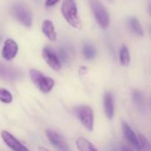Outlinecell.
Returning a JSON list of instances; mask_svg holds the SVG:
<instances>
[{
    "label": "cell",
    "mask_w": 151,
    "mask_h": 151,
    "mask_svg": "<svg viewBox=\"0 0 151 151\" xmlns=\"http://www.w3.org/2000/svg\"><path fill=\"white\" fill-rule=\"evenodd\" d=\"M62 15L65 18V19L73 27L80 28L81 19L78 16V11L76 4L72 0H65L63 2L62 7H61Z\"/></svg>",
    "instance_id": "cell-1"
},
{
    "label": "cell",
    "mask_w": 151,
    "mask_h": 151,
    "mask_svg": "<svg viewBox=\"0 0 151 151\" xmlns=\"http://www.w3.org/2000/svg\"><path fill=\"white\" fill-rule=\"evenodd\" d=\"M29 75L35 85L43 93H49L54 87V80L44 76L40 71L35 69L29 70Z\"/></svg>",
    "instance_id": "cell-2"
},
{
    "label": "cell",
    "mask_w": 151,
    "mask_h": 151,
    "mask_svg": "<svg viewBox=\"0 0 151 151\" xmlns=\"http://www.w3.org/2000/svg\"><path fill=\"white\" fill-rule=\"evenodd\" d=\"M96 22L102 28H107L110 25V16L104 6L99 0H88Z\"/></svg>",
    "instance_id": "cell-3"
},
{
    "label": "cell",
    "mask_w": 151,
    "mask_h": 151,
    "mask_svg": "<svg viewBox=\"0 0 151 151\" xmlns=\"http://www.w3.org/2000/svg\"><path fill=\"white\" fill-rule=\"evenodd\" d=\"M11 12L12 16L23 26L30 27L32 26V14L30 11L22 4L15 3L12 5Z\"/></svg>",
    "instance_id": "cell-4"
},
{
    "label": "cell",
    "mask_w": 151,
    "mask_h": 151,
    "mask_svg": "<svg viewBox=\"0 0 151 151\" xmlns=\"http://www.w3.org/2000/svg\"><path fill=\"white\" fill-rule=\"evenodd\" d=\"M75 113L82 126L91 132L94 127V112L92 108L88 105H81L75 109Z\"/></svg>",
    "instance_id": "cell-5"
},
{
    "label": "cell",
    "mask_w": 151,
    "mask_h": 151,
    "mask_svg": "<svg viewBox=\"0 0 151 151\" xmlns=\"http://www.w3.org/2000/svg\"><path fill=\"white\" fill-rule=\"evenodd\" d=\"M42 58L46 63L55 71L58 72L61 70V61L55 51L49 46H46L42 50Z\"/></svg>",
    "instance_id": "cell-6"
},
{
    "label": "cell",
    "mask_w": 151,
    "mask_h": 151,
    "mask_svg": "<svg viewBox=\"0 0 151 151\" xmlns=\"http://www.w3.org/2000/svg\"><path fill=\"white\" fill-rule=\"evenodd\" d=\"M1 137L4 142L13 151H29L27 147H25L19 140H17L12 134L7 131L1 132Z\"/></svg>",
    "instance_id": "cell-7"
},
{
    "label": "cell",
    "mask_w": 151,
    "mask_h": 151,
    "mask_svg": "<svg viewBox=\"0 0 151 151\" xmlns=\"http://www.w3.org/2000/svg\"><path fill=\"white\" fill-rule=\"evenodd\" d=\"M46 135H47L49 141L50 142V143L54 147H56L58 150H59L60 151H70L66 142L64 140V138L59 134H58L57 132H55L53 130L47 129L46 130Z\"/></svg>",
    "instance_id": "cell-8"
},
{
    "label": "cell",
    "mask_w": 151,
    "mask_h": 151,
    "mask_svg": "<svg viewBox=\"0 0 151 151\" xmlns=\"http://www.w3.org/2000/svg\"><path fill=\"white\" fill-rule=\"evenodd\" d=\"M18 50L19 48H18V44L16 43V42L12 39H7L4 42V44L2 50V56L7 61L12 60L16 57L18 53Z\"/></svg>",
    "instance_id": "cell-9"
},
{
    "label": "cell",
    "mask_w": 151,
    "mask_h": 151,
    "mask_svg": "<svg viewBox=\"0 0 151 151\" xmlns=\"http://www.w3.org/2000/svg\"><path fill=\"white\" fill-rule=\"evenodd\" d=\"M122 130H123V134L125 138L127 139V141L128 142V143L133 146L136 150H140V145H139V141H138V137L135 134V133L132 130V128L127 125V123L126 121H122Z\"/></svg>",
    "instance_id": "cell-10"
},
{
    "label": "cell",
    "mask_w": 151,
    "mask_h": 151,
    "mask_svg": "<svg viewBox=\"0 0 151 151\" xmlns=\"http://www.w3.org/2000/svg\"><path fill=\"white\" fill-rule=\"evenodd\" d=\"M0 76L6 80H16L21 76V72L15 67L6 65L0 62Z\"/></svg>",
    "instance_id": "cell-11"
},
{
    "label": "cell",
    "mask_w": 151,
    "mask_h": 151,
    "mask_svg": "<svg viewBox=\"0 0 151 151\" xmlns=\"http://www.w3.org/2000/svg\"><path fill=\"white\" fill-rule=\"evenodd\" d=\"M104 108L106 118L111 120L114 117V100L110 92H106L104 96Z\"/></svg>",
    "instance_id": "cell-12"
},
{
    "label": "cell",
    "mask_w": 151,
    "mask_h": 151,
    "mask_svg": "<svg viewBox=\"0 0 151 151\" xmlns=\"http://www.w3.org/2000/svg\"><path fill=\"white\" fill-rule=\"evenodd\" d=\"M42 32L44 34V35L51 42H55L57 40V32L55 30V27H54V25L53 23L49 20V19H46L43 21L42 23Z\"/></svg>",
    "instance_id": "cell-13"
},
{
    "label": "cell",
    "mask_w": 151,
    "mask_h": 151,
    "mask_svg": "<svg viewBox=\"0 0 151 151\" xmlns=\"http://www.w3.org/2000/svg\"><path fill=\"white\" fill-rule=\"evenodd\" d=\"M75 144L79 151H97V150L95 148V146L88 140L83 137L77 138Z\"/></svg>",
    "instance_id": "cell-14"
},
{
    "label": "cell",
    "mask_w": 151,
    "mask_h": 151,
    "mask_svg": "<svg viewBox=\"0 0 151 151\" xmlns=\"http://www.w3.org/2000/svg\"><path fill=\"white\" fill-rule=\"evenodd\" d=\"M128 24H129V27L130 28L132 29V31L137 35H140V36H142L143 35V29H142V27L140 23V21L136 19V18H130L128 19Z\"/></svg>",
    "instance_id": "cell-15"
},
{
    "label": "cell",
    "mask_w": 151,
    "mask_h": 151,
    "mask_svg": "<svg viewBox=\"0 0 151 151\" xmlns=\"http://www.w3.org/2000/svg\"><path fill=\"white\" fill-rule=\"evenodd\" d=\"M119 61L123 66H128L130 63V54L127 46L123 45L119 50Z\"/></svg>",
    "instance_id": "cell-16"
},
{
    "label": "cell",
    "mask_w": 151,
    "mask_h": 151,
    "mask_svg": "<svg viewBox=\"0 0 151 151\" xmlns=\"http://www.w3.org/2000/svg\"><path fill=\"white\" fill-rule=\"evenodd\" d=\"M83 55L87 59H93L96 57V49L90 43H86L83 47Z\"/></svg>",
    "instance_id": "cell-17"
},
{
    "label": "cell",
    "mask_w": 151,
    "mask_h": 151,
    "mask_svg": "<svg viewBox=\"0 0 151 151\" xmlns=\"http://www.w3.org/2000/svg\"><path fill=\"white\" fill-rule=\"evenodd\" d=\"M12 96L10 91L5 88H0V102L4 104H11L12 102Z\"/></svg>",
    "instance_id": "cell-18"
},
{
    "label": "cell",
    "mask_w": 151,
    "mask_h": 151,
    "mask_svg": "<svg viewBox=\"0 0 151 151\" xmlns=\"http://www.w3.org/2000/svg\"><path fill=\"white\" fill-rule=\"evenodd\" d=\"M138 141H139V145H140V150L150 151V142H149L148 139H147L144 135L139 134Z\"/></svg>",
    "instance_id": "cell-19"
},
{
    "label": "cell",
    "mask_w": 151,
    "mask_h": 151,
    "mask_svg": "<svg viewBox=\"0 0 151 151\" xmlns=\"http://www.w3.org/2000/svg\"><path fill=\"white\" fill-rule=\"evenodd\" d=\"M133 99L134 101L137 104H142L143 103V96L142 94L139 91V90H134V94H133Z\"/></svg>",
    "instance_id": "cell-20"
},
{
    "label": "cell",
    "mask_w": 151,
    "mask_h": 151,
    "mask_svg": "<svg viewBox=\"0 0 151 151\" xmlns=\"http://www.w3.org/2000/svg\"><path fill=\"white\" fill-rule=\"evenodd\" d=\"M58 54H59V59H61L63 62H65L68 58V52L65 48H60L58 50Z\"/></svg>",
    "instance_id": "cell-21"
},
{
    "label": "cell",
    "mask_w": 151,
    "mask_h": 151,
    "mask_svg": "<svg viewBox=\"0 0 151 151\" xmlns=\"http://www.w3.org/2000/svg\"><path fill=\"white\" fill-rule=\"evenodd\" d=\"M59 0H46L45 2V6L47 7H51L53 5H55Z\"/></svg>",
    "instance_id": "cell-22"
},
{
    "label": "cell",
    "mask_w": 151,
    "mask_h": 151,
    "mask_svg": "<svg viewBox=\"0 0 151 151\" xmlns=\"http://www.w3.org/2000/svg\"><path fill=\"white\" fill-rule=\"evenodd\" d=\"M121 151H133L129 147L126 145H121Z\"/></svg>",
    "instance_id": "cell-23"
},
{
    "label": "cell",
    "mask_w": 151,
    "mask_h": 151,
    "mask_svg": "<svg viewBox=\"0 0 151 151\" xmlns=\"http://www.w3.org/2000/svg\"><path fill=\"white\" fill-rule=\"evenodd\" d=\"M38 151H50V150H49L48 149L44 148V147L40 146V147H38Z\"/></svg>",
    "instance_id": "cell-24"
},
{
    "label": "cell",
    "mask_w": 151,
    "mask_h": 151,
    "mask_svg": "<svg viewBox=\"0 0 151 151\" xmlns=\"http://www.w3.org/2000/svg\"><path fill=\"white\" fill-rule=\"evenodd\" d=\"M86 70H87V68L86 67H81V69H80V74H83L84 73V72H86Z\"/></svg>",
    "instance_id": "cell-25"
},
{
    "label": "cell",
    "mask_w": 151,
    "mask_h": 151,
    "mask_svg": "<svg viewBox=\"0 0 151 151\" xmlns=\"http://www.w3.org/2000/svg\"><path fill=\"white\" fill-rule=\"evenodd\" d=\"M1 41H2V37H1V35H0V42H1Z\"/></svg>",
    "instance_id": "cell-26"
},
{
    "label": "cell",
    "mask_w": 151,
    "mask_h": 151,
    "mask_svg": "<svg viewBox=\"0 0 151 151\" xmlns=\"http://www.w3.org/2000/svg\"><path fill=\"white\" fill-rule=\"evenodd\" d=\"M72 1H73V0H72Z\"/></svg>",
    "instance_id": "cell-27"
}]
</instances>
